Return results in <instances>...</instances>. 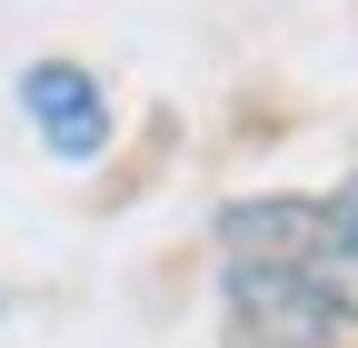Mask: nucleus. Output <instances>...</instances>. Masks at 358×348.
<instances>
[{"mask_svg": "<svg viewBox=\"0 0 358 348\" xmlns=\"http://www.w3.org/2000/svg\"><path fill=\"white\" fill-rule=\"evenodd\" d=\"M20 119L40 129V150L70 159V169L110 150V90H100L80 60H30V70H20Z\"/></svg>", "mask_w": 358, "mask_h": 348, "instance_id": "f257e3e1", "label": "nucleus"}, {"mask_svg": "<svg viewBox=\"0 0 358 348\" xmlns=\"http://www.w3.org/2000/svg\"><path fill=\"white\" fill-rule=\"evenodd\" d=\"M229 298H239L249 338H268V348H329L338 338L299 259H229Z\"/></svg>", "mask_w": 358, "mask_h": 348, "instance_id": "f03ea898", "label": "nucleus"}, {"mask_svg": "<svg viewBox=\"0 0 358 348\" xmlns=\"http://www.w3.org/2000/svg\"><path fill=\"white\" fill-rule=\"evenodd\" d=\"M219 239H229V259H308L319 249V199H229Z\"/></svg>", "mask_w": 358, "mask_h": 348, "instance_id": "7ed1b4c3", "label": "nucleus"}, {"mask_svg": "<svg viewBox=\"0 0 358 348\" xmlns=\"http://www.w3.org/2000/svg\"><path fill=\"white\" fill-rule=\"evenodd\" d=\"M299 269H308V289H319L329 328H358V239H319Z\"/></svg>", "mask_w": 358, "mask_h": 348, "instance_id": "20e7f679", "label": "nucleus"}, {"mask_svg": "<svg viewBox=\"0 0 358 348\" xmlns=\"http://www.w3.org/2000/svg\"><path fill=\"white\" fill-rule=\"evenodd\" d=\"M319 239H358V180L338 199H319Z\"/></svg>", "mask_w": 358, "mask_h": 348, "instance_id": "39448f33", "label": "nucleus"}]
</instances>
